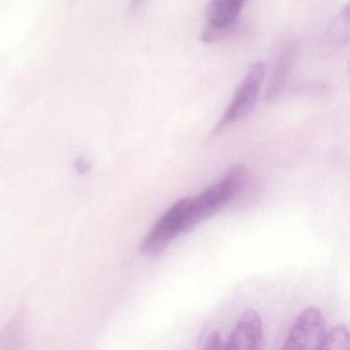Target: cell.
<instances>
[{
    "mask_svg": "<svg viewBox=\"0 0 350 350\" xmlns=\"http://www.w3.org/2000/svg\"><path fill=\"white\" fill-rule=\"evenodd\" d=\"M247 0H211L206 10L208 25L200 34L204 44L220 42L232 33Z\"/></svg>",
    "mask_w": 350,
    "mask_h": 350,
    "instance_id": "4",
    "label": "cell"
},
{
    "mask_svg": "<svg viewBox=\"0 0 350 350\" xmlns=\"http://www.w3.org/2000/svg\"><path fill=\"white\" fill-rule=\"evenodd\" d=\"M264 331L261 317L255 310L245 311L225 341L224 349H260L263 347Z\"/></svg>",
    "mask_w": 350,
    "mask_h": 350,
    "instance_id": "6",
    "label": "cell"
},
{
    "mask_svg": "<svg viewBox=\"0 0 350 350\" xmlns=\"http://www.w3.org/2000/svg\"><path fill=\"white\" fill-rule=\"evenodd\" d=\"M349 348V333L343 325H336L327 331L319 349H348Z\"/></svg>",
    "mask_w": 350,
    "mask_h": 350,
    "instance_id": "8",
    "label": "cell"
},
{
    "mask_svg": "<svg viewBox=\"0 0 350 350\" xmlns=\"http://www.w3.org/2000/svg\"><path fill=\"white\" fill-rule=\"evenodd\" d=\"M265 65L260 61L250 67L243 81L235 90L228 107L211 133L210 138L218 136L228 126L241 122L253 111L265 79Z\"/></svg>",
    "mask_w": 350,
    "mask_h": 350,
    "instance_id": "2",
    "label": "cell"
},
{
    "mask_svg": "<svg viewBox=\"0 0 350 350\" xmlns=\"http://www.w3.org/2000/svg\"><path fill=\"white\" fill-rule=\"evenodd\" d=\"M247 177L245 165H233L224 177L208 186L196 198L190 196L186 212V231L191 230L200 223L222 210L241 191Z\"/></svg>",
    "mask_w": 350,
    "mask_h": 350,
    "instance_id": "1",
    "label": "cell"
},
{
    "mask_svg": "<svg viewBox=\"0 0 350 350\" xmlns=\"http://www.w3.org/2000/svg\"><path fill=\"white\" fill-rule=\"evenodd\" d=\"M143 3V0H131V9L136 10L140 7L141 3Z\"/></svg>",
    "mask_w": 350,
    "mask_h": 350,
    "instance_id": "11",
    "label": "cell"
},
{
    "mask_svg": "<svg viewBox=\"0 0 350 350\" xmlns=\"http://www.w3.org/2000/svg\"><path fill=\"white\" fill-rule=\"evenodd\" d=\"M225 341L223 340L222 335L218 331H214L208 336L206 340L204 349H220L224 348Z\"/></svg>",
    "mask_w": 350,
    "mask_h": 350,
    "instance_id": "10",
    "label": "cell"
},
{
    "mask_svg": "<svg viewBox=\"0 0 350 350\" xmlns=\"http://www.w3.org/2000/svg\"><path fill=\"white\" fill-rule=\"evenodd\" d=\"M327 333L325 317L319 308L308 307L297 317L282 349H319Z\"/></svg>",
    "mask_w": 350,
    "mask_h": 350,
    "instance_id": "5",
    "label": "cell"
},
{
    "mask_svg": "<svg viewBox=\"0 0 350 350\" xmlns=\"http://www.w3.org/2000/svg\"><path fill=\"white\" fill-rule=\"evenodd\" d=\"M348 28H349V7L346 5L333 21L329 30V36L333 42L343 44L348 42Z\"/></svg>",
    "mask_w": 350,
    "mask_h": 350,
    "instance_id": "9",
    "label": "cell"
},
{
    "mask_svg": "<svg viewBox=\"0 0 350 350\" xmlns=\"http://www.w3.org/2000/svg\"><path fill=\"white\" fill-rule=\"evenodd\" d=\"M297 54H298V44L295 40L286 42V46L280 50L274 62L271 77L266 90V101H275L284 93L291 71L296 61Z\"/></svg>",
    "mask_w": 350,
    "mask_h": 350,
    "instance_id": "7",
    "label": "cell"
},
{
    "mask_svg": "<svg viewBox=\"0 0 350 350\" xmlns=\"http://www.w3.org/2000/svg\"><path fill=\"white\" fill-rule=\"evenodd\" d=\"M69 1H70V3H73V1H75V0H69Z\"/></svg>",
    "mask_w": 350,
    "mask_h": 350,
    "instance_id": "12",
    "label": "cell"
},
{
    "mask_svg": "<svg viewBox=\"0 0 350 350\" xmlns=\"http://www.w3.org/2000/svg\"><path fill=\"white\" fill-rule=\"evenodd\" d=\"M190 196L176 202L152 227L141 245V253L147 257L161 255L174 239L186 231V212Z\"/></svg>",
    "mask_w": 350,
    "mask_h": 350,
    "instance_id": "3",
    "label": "cell"
}]
</instances>
